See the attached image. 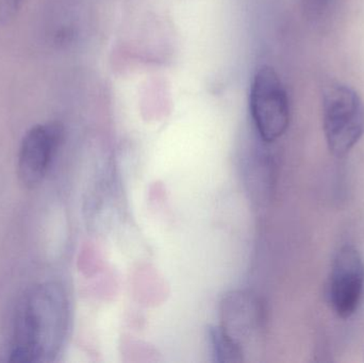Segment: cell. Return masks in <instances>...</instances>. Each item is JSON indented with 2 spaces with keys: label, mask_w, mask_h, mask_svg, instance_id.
I'll return each instance as SVG.
<instances>
[{
  "label": "cell",
  "mask_w": 364,
  "mask_h": 363,
  "mask_svg": "<svg viewBox=\"0 0 364 363\" xmlns=\"http://www.w3.org/2000/svg\"><path fill=\"white\" fill-rule=\"evenodd\" d=\"M210 341L212 351L218 362H239L242 360V349L235 339H233L222 326L210 330Z\"/></svg>",
  "instance_id": "6"
},
{
  "label": "cell",
  "mask_w": 364,
  "mask_h": 363,
  "mask_svg": "<svg viewBox=\"0 0 364 363\" xmlns=\"http://www.w3.org/2000/svg\"><path fill=\"white\" fill-rule=\"evenodd\" d=\"M63 126L58 121L40 124L28 130L17 156V176L23 187L42 185L63 142Z\"/></svg>",
  "instance_id": "4"
},
{
  "label": "cell",
  "mask_w": 364,
  "mask_h": 363,
  "mask_svg": "<svg viewBox=\"0 0 364 363\" xmlns=\"http://www.w3.org/2000/svg\"><path fill=\"white\" fill-rule=\"evenodd\" d=\"M23 0H0V23L9 25L14 21Z\"/></svg>",
  "instance_id": "7"
},
{
  "label": "cell",
  "mask_w": 364,
  "mask_h": 363,
  "mask_svg": "<svg viewBox=\"0 0 364 363\" xmlns=\"http://www.w3.org/2000/svg\"><path fill=\"white\" fill-rule=\"evenodd\" d=\"M250 110L257 132L264 142H275L288 130V94L271 66H262L255 74L250 85Z\"/></svg>",
  "instance_id": "3"
},
{
  "label": "cell",
  "mask_w": 364,
  "mask_h": 363,
  "mask_svg": "<svg viewBox=\"0 0 364 363\" xmlns=\"http://www.w3.org/2000/svg\"><path fill=\"white\" fill-rule=\"evenodd\" d=\"M68 326L65 292L55 283L29 288L15 306L11 322L8 362H48L59 354Z\"/></svg>",
  "instance_id": "1"
},
{
  "label": "cell",
  "mask_w": 364,
  "mask_h": 363,
  "mask_svg": "<svg viewBox=\"0 0 364 363\" xmlns=\"http://www.w3.org/2000/svg\"><path fill=\"white\" fill-rule=\"evenodd\" d=\"M306 10L312 16H321L331 6V0H304Z\"/></svg>",
  "instance_id": "8"
},
{
  "label": "cell",
  "mask_w": 364,
  "mask_h": 363,
  "mask_svg": "<svg viewBox=\"0 0 364 363\" xmlns=\"http://www.w3.org/2000/svg\"><path fill=\"white\" fill-rule=\"evenodd\" d=\"M364 293V262L356 247H342L331 266L328 283L329 303L342 319L355 315Z\"/></svg>",
  "instance_id": "5"
},
{
  "label": "cell",
  "mask_w": 364,
  "mask_h": 363,
  "mask_svg": "<svg viewBox=\"0 0 364 363\" xmlns=\"http://www.w3.org/2000/svg\"><path fill=\"white\" fill-rule=\"evenodd\" d=\"M323 126L329 151L348 155L364 134V104L355 90L333 83L323 93Z\"/></svg>",
  "instance_id": "2"
}]
</instances>
